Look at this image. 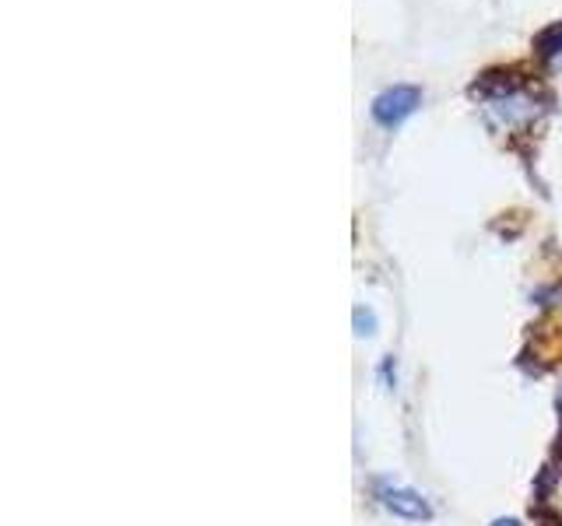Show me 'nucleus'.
<instances>
[{
	"label": "nucleus",
	"instance_id": "1",
	"mask_svg": "<svg viewBox=\"0 0 562 526\" xmlns=\"http://www.w3.org/2000/svg\"><path fill=\"white\" fill-rule=\"evenodd\" d=\"M418 106H422V92H418L415 85H394L373 99V120L380 123V127L394 130V127H401Z\"/></svg>",
	"mask_w": 562,
	"mask_h": 526
},
{
	"label": "nucleus",
	"instance_id": "2",
	"mask_svg": "<svg viewBox=\"0 0 562 526\" xmlns=\"http://www.w3.org/2000/svg\"><path fill=\"white\" fill-rule=\"evenodd\" d=\"M489 113L496 116L499 123L513 127V123L534 120V116H538V106H534V99H527V95L506 92V95H496V99H489Z\"/></svg>",
	"mask_w": 562,
	"mask_h": 526
},
{
	"label": "nucleus",
	"instance_id": "3",
	"mask_svg": "<svg viewBox=\"0 0 562 526\" xmlns=\"http://www.w3.org/2000/svg\"><path fill=\"white\" fill-rule=\"evenodd\" d=\"M380 498L383 505H387L394 516H404V519H429V505L426 498H418L411 488H387V484H380Z\"/></svg>",
	"mask_w": 562,
	"mask_h": 526
},
{
	"label": "nucleus",
	"instance_id": "4",
	"mask_svg": "<svg viewBox=\"0 0 562 526\" xmlns=\"http://www.w3.org/2000/svg\"><path fill=\"white\" fill-rule=\"evenodd\" d=\"M534 50H538L541 60H559L562 57V22L541 29L538 39H534Z\"/></svg>",
	"mask_w": 562,
	"mask_h": 526
},
{
	"label": "nucleus",
	"instance_id": "5",
	"mask_svg": "<svg viewBox=\"0 0 562 526\" xmlns=\"http://www.w3.org/2000/svg\"><path fill=\"white\" fill-rule=\"evenodd\" d=\"M376 330V316L369 309H355V334H373Z\"/></svg>",
	"mask_w": 562,
	"mask_h": 526
},
{
	"label": "nucleus",
	"instance_id": "6",
	"mask_svg": "<svg viewBox=\"0 0 562 526\" xmlns=\"http://www.w3.org/2000/svg\"><path fill=\"white\" fill-rule=\"evenodd\" d=\"M492 526H517L513 519H499V523H492Z\"/></svg>",
	"mask_w": 562,
	"mask_h": 526
},
{
	"label": "nucleus",
	"instance_id": "7",
	"mask_svg": "<svg viewBox=\"0 0 562 526\" xmlns=\"http://www.w3.org/2000/svg\"><path fill=\"white\" fill-rule=\"evenodd\" d=\"M555 64H559V67H562V57H559V60H555Z\"/></svg>",
	"mask_w": 562,
	"mask_h": 526
}]
</instances>
